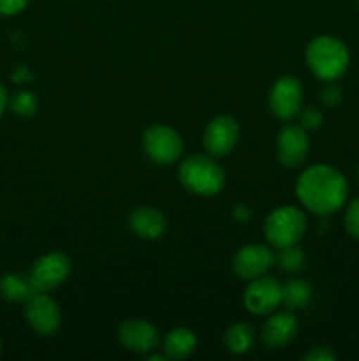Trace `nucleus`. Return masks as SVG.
Here are the masks:
<instances>
[{
	"label": "nucleus",
	"instance_id": "1",
	"mask_svg": "<svg viewBox=\"0 0 359 361\" xmlns=\"http://www.w3.org/2000/svg\"><path fill=\"white\" fill-rule=\"evenodd\" d=\"M299 201L317 215L340 210L347 200L348 187L344 175L326 164H317L303 171L296 185Z\"/></svg>",
	"mask_w": 359,
	"mask_h": 361
},
{
	"label": "nucleus",
	"instance_id": "2",
	"mask_svg": "<svg viewBox=\"0 0 359 361\" xmlns=\"http://www.w3.org/2000/svg\"><path fill=\"white\" fill-rule=\"evenodd\" d=\"M306 62L312 73L320 80H338L348 67L347 46L336 37L320 35L306 48Z\"/></svg>",
	"mask_w": 359,
	"mask_h": 361
},
{
	"label": "nucleus",
	"instance_id": "3",
	"mask_svg": "<svg viewBox=\"0 0 359 361\" xmlns=\"http://www.w3.org/2000/svg\"><path fill=\"white\" fill-rule=\"evenodd\" d=\"M180 182L187 190L199 196H215L224 189L225 173L213 159L192 155L180 166Z\"/></svg>",
	"mask_w": 359,
	"mask_h": 361
},
{
	"label": "nucleus",
	"instance_id": "4",
	"mask_svg": "<svg viewBox=\"0 0 359 361\" xmlns=\"http://www.w3.org/2000/svg\"><path fill=\"white\" fill-rule=\"evenodd\" d=\"M306 231V217L294 207H284L271 212L264 222L266 238L275 249L296 245Z\"/></svg>",
	"mask_w": 359,
	"mask_h": 361
},
{
	"label": "nucleus",
	"instance_id": "5",
	"mask_svg": "<svg viewBox=\"0 0 359 361\" xmlns=\"http://www.w3.org/2000/svg\"><path fill=\"white\" fill-rule=\"evenodd\" d=\"M70 274V259L62 252H49L39 257L30 270V282L37 293L58 288Z\"/></svg>",
	"mask_w": 359,
	"mask_h": 361
},
{
	"label": "nucleus",
	"instance_id": "6",
	"mask_svg": "<svg viewBox=\"0 0 359 361\" xmlns=\"http://www.w3.org/2000/svg\"><path fill=\"white\" fill-rule=\"evenodd\" d=\"M143 147L151 161L157 164H169L182 155L183 141L171 127L153 126L144 133Z\"/></svg>",
	"mask_w": 359,
	"mask_h": 361
},
{
	"label": "nucleus",
	"instance_id": "7",
	"mask_svg": "<svg viewBox=\"0 0 359 361\" xmlns=\"http://www.w3.org/2000/svg\"><path fill=\"white\" fill-rule=\"evenodd\" d=\"M284 298V286L277 277L260 275L252 279L245 293V307L252 314H270L277 309Z\"/></svg>",
	"mask_w": 359,
	"mask_h": 361
},
{
	"label": "nucleus",
	"instance_id": "8",
	"mask_svg": "<svg viewBox=\"0 0 359 361\" xmlns=\"http://www.w3.org/2000/svg\"><path fill=\"white\" fill-rule=\"evenodd\" d=\"M25 316H27L32 330L42 337L55 335L60 326V319H62L58 303L46 293H35L28 300L27 305H25Z\"/></svg>",
	"mask_w": 359,
	"mask_h": 361
},
{
	"label": "nucleus",
	"instance_id": "9",
	"mask_svg": "<svg viewBox=\"0 0 359 361\" xmlns=\"http://www.w3.org/2000/svg\"><path fill=\"white\" fill-rule=\"evenodd\" d=\"M303 102V88L292 76H284L270 92V108L278 118L291 120L299 113Z\"/></svg>",
	"mask_w": 359,
	"mask_h": 361
},
{
	"label": "nucleus",
	"instance_id": "10",
	"mask_svg": "<svg viewBox=\"0 0 359 361\" xmlns=\"http://www.w3.org/2000/svg\"><path fill=\"white\" fill-rule=\"evenodd\" d=\"M273 263L275 256L267 247L252 243V245H245L243 249H239V252L234 256V261H232V268H234L238 277L252 281V279L266 274L273 267Z\"/></svg>",
	"mask_w": 359,
	"mask_h": 361
},
{
	"label": "nucleus",
	"instance_id": "11",
	"mask_svg": "<svg viewBox=\"0 0 359 361\" xmlns=\"http://www.w3.org/2000/svg\"><path fill=\"white\" fill-rule=\"evenodd\" d=\"M239 136V127L232 116H217L204 130L203 145L211 155H225L234 148Z\"/></svg>",
	"mask_w": 359,
	"mask_h": 361
},
{
	"label": "nucleus",
	"instance_id": "12",
	"mask_svg": "<svg viewBox=\"0 0 359 361\" xmlns=\"http://www.w3.org/2000/svg\"><path fill=\"white\" fill-rule=\"evenodd\" d=\"M308 154V136L303 126H287L277 141V157L285 168H298Z\"/></svg>",
	"mask_w": 359,
	"mask_h": 361
},
{
	"label": "nucleus",
	"instance_id": "13",
	"mask_svg": "<svg viewBox=\"0 0 359 361\" xmlns=\"http://www.w3.org/2000/svg\"><path fill=\"white\" fill-rule=\"evenodd\" d=\"M118 341L132 353H150L158 344V331L146 321L130 319L120 324Z\"/></svg>",
	"mask_w": 359,
	"mask_h": 361
},
{
	"label": "nucleus",
	"instance_id": "14",
	"mask_svg": "<svg viewBox=\"0 0 359 361\" xmlns=\"http://www.w3.org/2000/svg\"><path fill=\"white\" fill-rule=\"evenodd\" d=\"M298 331V323L291 312H278L271 316L263 326V342L270 349L287 345Z\"/></svg>",
	"mask_w": 359,
	"mask_h": 361
},
{
	"label": "nucleus",
	"instance_id": "15",
	"mask_svg": "<svg viewBox=\"0 0 359 361\" xmlns=\"http://www.w3.org/2000/svg\"><path fill=\"white\" fill-rule=\"evenodd\" d=\"M129 226L141 238L155 240L165 231V217L153 208H139V210L132 212Z\"/></svg>",
	"mask_w": 359,
	"mask_h": 361
},
{
	"label": "nucleus",
	"instance_id": "16",
	"mask_svg": "<svg viewBox=\"0 0 359 361\" xmlns=\"http://www.w3.org/2000/svg\"><path fill=\"white\" fill-rule=\"evenodd\" d=\"M35 288L32 286L30 277L20 274H6L0 279V295L9 302L27 303L35 295Z\"/></svg>",
	"mask_w": 359,
	"mask_h": 361
},
{
	"label": "nucleus",
	"instance_id": "17",
	"mask_svg": "<svg viewBox=\"0 0 359 361\" xmlns=\"http://www.w3.org/2000/svg\"><path fill=\"white\" fill-rule=\"evenodd\" d=\"M196 335L187 328H176L169 331L164 341V353L168 358L172 360H185L196 349Z\"/></svg>",
	"mask_w": 359,
	"mask_h": 361
},
{
	"label": "nucleus",
	"instance_id": "18",
	"mask_svg": "<svg viewBox=\"0 0 359 361\" xmlns=\"http://www.w3.org/2000/svg\"><path fill=\"white\" fill-rule=\"evenodd\" d=\"M224 342L227 351L234 353V355H243V353H246L253 345V330L248 324H232L225 331Z\"/></svg>",
	"mask_w": 359,
	"mask_h": 361
},
{
	"label": "nucleus",
	"instance_id": "19",
	"mask_svg": "<svg viewBox=\"0 0 359 361\" xmlns=\"http://www.w3.org/2000/svg\"><path fill=\"white\" fill-rule=\"evenodd\" d=\"M310 298H312V288H310L308 282L292 279V281H289L284 286V298H282V302L285 303L287 309H303V307L308 305Z\"/></svg>",
	"mask_w": 359,
	"mask_h": 361
},
{
	"label": "nucleus",
	"instance_id": "20",
	"mask_svg": "<svg viewBox=\"0 0 359 361\" xmlns=\"http://www.w3.org/2000/svg\"><path fill=\"white\" fill-rule=\"evenodd\" d=\"M275 263L284 271H299L305 264V254L296 245L284 247V249H278V254L275 256Z\"/></svg>",
	"mask_w": 359,
	"mask_h": 361
},
{
	"label": "nucleus",
	"instance_id": "21",
	"mask_svg": "<svg viewBox=\"0 0 359 361\" xmlns=\"http://www.w3.org/2000/svg\"><path fill=\"white\" fill-rule=\"evenodd\" d=\"M11 108L20 116H32L37 111V99L32 92H18L11 99Z\"/></svg>",
	"mask_w": 359,
	"mask_h": 361
},
{
	"label": "nucleus",
	"instance_id": "22",
	"mask_svg": "<svg viewBox=\"0 0 359 361\" xmlns=\"http://www.w3.org/2000/svg\"><path fill=\"white\" fill-rule=\"evenodd\" d=\"M345 228L348 235L359 240V200H354L347 208L345 214Z\"/></svg>",
	"mask_w": 359,
	"mask_h": 361
},
{
	"label": "nucleus",
	"instance_id": "23",
	"mask_svg": "<svg viewBox=\"0 0 359 361\" xmlns=\"http://www.w3.org/2000/svg\"><path fill=\"white\" fill-rule=\"evenodd\" d=\"M322 123V113L319 111L313 106H308L306 109H303L301 113V126L305 129H317V127Z\"/></svg>",
	"mask_w": 359,
	"mask_h": 361
},
{
	"label": "nucleus",
	"instance_id": "24",
	"mask_svg": "<svg viewBox=\"0 0 359 361\" xmlns=\"http://www.w3.org/2000/svg\"><path fill=\"white\" fill-rule=\"evenodd\" d=\"M28 6V0H0V14L4 16H13L21 13Z\"/></svg>",
	"mask_w": 359,
	"mask_h": 361
},
{
	"label": "nucleus",
	"instance_id": "25",
	"mask_svg": "<svg viewBox=\"0 0 359 361\" xmlns=\"http://www.w3.org/2000/svg\"><path fill=\"white\" fill-rule=\"evenodd\" d=\"M341 101V88L338 85H327L322 90V102L329 108H334V106L340 104Z\"/></svg>",
	"mask_w": 359,
	"mask_h": 361
},
{
	"label": "nucleus",
	"instance_id": "26",
	"mask_svg": "<svg viewBox=\"0 0 359 361\" xmlns=\"http://www.w3.org/2000/svg\"><path fill=\"white\" fill-rule=\"evenodd\" d=\"M305 360L306 361H333L336 360V353L331 351L329 348L320 345V348H313L312 351L306 353Z\"/></svg>",
	"mask_w": 359,
	"mask_h": 361
},
{
	"label": "nucleus",
	"instance_id": "27",
	"mask_svg": "<svg viewBox=\"0 0 359 361\" xmlns=\"http://www.w3.org/2000/svg\"><path fill=\"white\" fill-rule=\"evenodd\" d=\"M7 101H9V97H7L6 87H4V85H0V115H2L4 109H6Z\"/></svg>",
	"mask_w": 359,
	"mask_h": 361
},
{
	"label": "nucleus",
	"instance_id": "28",
	"mask_svg": "<svg viewBox=\"0 0 359 361\" xmlns=\"http://www.w3.org/2000/svg\"><path fill=\"white\" fill-rule=\"evenodd\" d=\"M234 215H236V219H239V221H246V217H250V212L246 210L245 207H238L236 208V212H234Z\"/></svg>",
	"mask_w": 359,
	"mask_h": 361
},
{
	"label": "nucleus",
	"instance_id": "29",
	"mask_svg": "<svg viewBox=\"0 0 359 361\" xmlns=\"http://www.w3.org/2000/svg\"><path fill=\"white\" fill-rule=\"evenodd\" d=\"M165 358H168L165 355H153V356H150V358H148V361H165Z\"/></svg>",
	"mask_w": 359,
	"mask_h": 361
},
{
	"label": "nucleus",
	"instance_id": "30",
	"mask_svg": "<svg viewBox=\"0 0 359 361\" xmlns=\"http://www.w3.org/2000/svg\"><path fill=\"white\" fill-rule=\"evenodd\" d=\"M0 353H2V344H0Z\"/></svg>",
	"mask_w": 359,
	"mask_h": 361
}]
</instances>
